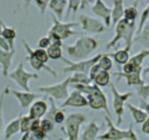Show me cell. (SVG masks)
<instances>
[{"mask_svg": "<svg viewBox=\"0 0 149 140\" xmlns=\"http://www.w3.org/2000/svg\"><path fill=\"white\" fill-rule=\"evenodd\" d=\"M71 86L76 88L81 92L86 93V98L88 102V106L94 110H104L107 116L111 119L112 115L107 105V97L97 84L92 85L72 84Z\"/></svg>", "mask_w": 149, "mask_h": 140, "instance_id": "cell-1", "label": "cell"}, {"mask_svg": "<svg viewBox=\"0 0 149 140\" xmlns=\"http://www.w3.org/2000/svg\"><path fill=\"white\" fill-rule=\"evenodd\" d=\"M97 46L98 42L94 38L84 37L77 40L73 45L66 46V51L74 59L83 60L87 58Z\"/></svg>", "mask_w": 149, "mask_h": 140, "instance_id": "cell-2", "label": "cell"}, {"mask_svg": "<svg viewBox=\"0 0 149 140\" xmlns=\"http://www.w3.org/2000/svg\"><path fill=\"white\" fill-rule=\"evenodd\" d=\"M135 29V21H129L125 18L120 20L116 27V36L106 45V49L116 48V43L121 39L125 40L126 48L131 49L133 42V34Z\"/></svg>", "mask_w": 149, "mask_h": 140, "instance_id": "cell-3", "label": "cell"}, {"mask_svg": "<svg viewBox=\"0 0 149 140\" xmlns=\"http://www.w3.org/2000/svg\"><path fill=\"white\" fill-rule=\"evenodd\" d=\"M106 122L108 125V131L102 135L98 136L97 139L100 140H121L130 139L138 140L137 135L133 130V123L130 124L128 130H121L116 128L112 123L111 119L108 116H105Z\"/></svg>", "mask_w": 149, "mask_h": 140, "instance_id": "cell-4", "label": "cell"}, {"mask_svg": "<svg viewBox=\"0 0 149 140\" xmlns=\"http://www.w3.org/2000/svg\"><path fill=\"white\" fill-rule=\"evenodd\" d=\"M103 56L102 53H100L98 55H95L94 58H90L87 61H79V62H72L70 60L67 59L66 58L61 57L60 59L64 61L67 64H68V67H64L62 69V71L64 72H73L74 73H82L87 75L90 72L91 69L94 67L97 63L100 61Z\"/></svg>", "mask_w": 149, "mask_h": 140, "instance_id": "cell-5", "label": "cell"}, {"mask_svg": "<svg viewBox=\"0 0 149 140\" xmlns=\"http://www.w3.org/2000/svg\"><path fill=\"white\" fill-rule=\"evenodd\" d=\"M87 120L86 115L81 113L71 114L67 118L65 128L63 127V131L67 136L65 140H78L81 125Z\"/></svg>", "mask_w": 149, "mask_h": 140, "instance_id": "cell-6", "label": "cell"}, {"mask_svg": "<svg viewBox=\"0 0 149 140\" xmlns=\"http://www.w3.org/2000/svg\"><path fill=\"white\" fill-rule=\"evenodd\" d=\"M53 20H54V25L49 30L48 34H54L60 38L61 40L67 39L72 35L81 34L78 31L72 30V28L74 27L78 26V23H62L57 19L55 15H53Z\"/></svg>", "mask_w": 149, "mask_h": 140, "instance_id": "cell-7", "label": "cell"}, {"mask_svg": "<svg viewBox=\"0 0 149 140\" xmlns=\"http://www.w3.org/2000/svg\"><path fill=\"white\" fill-rule=\"evenodd\" d=\"M70 83H72V77H69L64 80L61 83L56 84V85H49V86L40 87L37 89V91L42 93H46L50 94L52 97L56 99L62 100L67 99L68 98V85Z\"/></svg>", "mask_w": 149, "mask_h": 140, "instance_id": "cell-8", "label": "cell"}, {"mask_svg": "<svg viewBox=\"0 0 149 140\" xmlns=\"http://www.w3.org/2000/svg\"><path fill=\"white\" fill-rule=\"evenodd\" d=\"M12 79H13L26 92H29L30 88L29 87V81L31 79H39V75L35 73H29L26 72L24 68V64L21 63L18 67L10 75Z\"/></svg>", "mask_w": 149, "mask_h": 140, "instance_id": "cell-9", "label": "cell"}, {"mask_svg": "<svg viewBox=\"0 0 149 140\" xmlns=\"http://www.w3.org/2000/svg\"><path fill=\"white\" fill-rule=\"evenodd\" d=\"M112 93L113 94V107L116 113L118 120H117V125H119L122 123V115L124 112V104L126 101H127L130 97L132 96V93H125V94H120L116 89L115 86L113 83H110Z\"/></svg>", "mask_w": 149, "mask_h": 140, "instance_id": "cell-10", "label": "cell"}, {"mask_svg": "<svg viewBox=\"0 0 149 140\" xmlns=\"http://www.w3.org/2000/svg\"><path fill=\"white\" fill-rule=\"evenodd\" d=\"M79 21L82 25L83 29L90 33L100 34L107 31L102 23L94 18L88 16V15H81L79 17Z\"/></svg>", "mask_w": 149, "mask_h": 140, "instance_id": "cell-11", "label": "cell"}, {"mask_svg": "<svg viewBox=\"0 0 149 140\" xmlns=\"http://www.w3.org/2000/svg\"><path fill=\"white\" fill-rule=\"evenodd\" d=\"M148 55H149V50H143L138 54L132 57L130 59H129L128 62L124 64L123 68L124 73L130 74L139 69L141 67V64L143 60Z\"/></svg>", "mask_w": 149, "mask_h": 140, "instance_id": "cell-12", "label": "cell"}, {"mask_svg": "<svg viewBox=\"0 0 149 140\" xmlns=\"http://www.w3.org/2000/svg\"><path fill=\"white\" fill-rule=\"evenodd\" d=\"M23 44H24V47H25L26 50V52L28 53L29 56L26 58V59L28 60L29 61L30 64L32 67L33 69L36 70H40L41 69H44L45 70H46L47 72H49L52 76H54V78H57V74L56 72L52 68L49 67L48 66L45 65V64H42L40 61H39L37 58H35L34 55V51L30 48V46L29 45V44L26 42L25 40H22Z\"/></svg>", "mask_w": 149, "mask_h": 140, "instance_id": "cell-13", "label": "cell"}, {"mask_svg": "<svg viewBox=\"0 0 149 140\" xmlns=\"http://www.w3.org/2000/svg\"><path fill=\"white\" fill-rule=\"evenodd\" d=\"M88 106V102L87 98L82 95L81 91H74L72 92L65 100L64 103L60 105L59 108L65 107H83Z\"/></svg>", "mask_w": 149, "mask_h": 140, "instance_id": "cell-14", "label": "cell"}, {"mask_svg": "<svg viewBox=\"0 0 149 140\" xmlns=\"http://www.w3.org/2000/svg\"><path fill=\"white\" fill-rule=\"evenodd\" d=\"M91 10L98 16L102 17L104 19L105 25L109 27L111 24L112 10L102 1H96L94 5L91 8Z\"/></svg>", "mask_w": 149, "mask_h": 140, "instance_id": "cell-15", "label": "cell"}, {"mask_svg": "<svg viewBox=\"0 0 149 140\" xmlns=\"http://www.w3.org/2000/svg\"><path fill=\"white\" fill-rule=\"evenodd\" d=\"M142 67L137 71L132 73L127 74L124 72H114L113 75L118 76V80L121 78H125L127 80V85H144V82L141 78V72H142Z\"/></svg>", "mask_w": 149, "mask_h": 140, "instance_id": "cell-16", "label": "cell"}, {"mask_svg": "<svg viewBox=\"0 0 149 140\" xmlns=\"http://www.w3.org/2000/svg\"><path fill=\"white\" fill-rule=\"evenodd\" d=\"M48 110V104L45 101L42 100L37 101L32 104L29 110V114L28 116L31 120L40 119L42 116L45 114L46 111Z\"/></svg>", "mask_w": 149, "mask_h": 140, "instance_id": "cell-17", "label": "cell"}, {"mask_svg": "<svg viewBox=\"0 0 149 140\" xmlns=\"http://www.w3.org/2000/svg\"><path fill=\"white\" fill-rule=\"evenodd\" d=\"M14 96L18 98L21 104V107L22 108H26L29 106V104L34 101L35 98L40 96V95L36 94H32L29 92H21L18 91H11Z\"/></svg>", "mask_w": 149, "mask_h": 140, "instance_id": "cell-18", "label": "cell"}, {"mask_svg": "<svg viewBox=\"0 0 149 140\" xmlns=\"http://www.w3.org/2000/svg\"><path fill=\"white\" fill-rule=\"evenodd\" d=\"M104 127V124L98 126L95 121L90 123L84 131L82 135V140H97L98 133Z\"/></svg>", "mask_w": 149, "mask_h": 140, "instance_id": "cell-19", "label": "cell"}, {"mask_svg": "<svg viewBox=\"0 0 149 140\" xmlns=\"http://www.w3.org/2000/svg\"><path fill=\"white\" fill-rule=\"evenodd\" d=\"M14 55H15V51L7 52V51L0 50V64L2 65L3 75L5 77L8 76V70L11 66V62H12L13 57Z\"/></svg>", "mask_w": 149, "mask_h": 140, "instance_id": "cell-20", "label": "cell"}, {"mask_svg": "<svg viewBox=\"0 0 149 140\" xmlns=\"http://www.w3.org/2000/svg\"><path fill=\"white\" fill-rule=\"evenodd\" d=\"M68 3V2L64 1V0H52L50 1L48 6L49 8L56 14L58 16V19L61 21L62 18V15L64 13V8L66 5Z\"/></svg>", "mask_w": 149, "mask_h": 140, "instance_id": "cell-21", "label": "cell"}, {"mask_svg": "<svg viewBox=\"0 0 149 140\" xmlns=\"http://www.w3.org/2000/svg\"><path fill=\"white\" fill-rule=\"evenodd\" d=\"M113 9L112 10L111 18L113 20V23L114 25L117 24V23L121 19L124 15V2L123 1H114Z\"/></svg>", "mask_w": 149, "mask_h": 140, "instance_id": "cell-22", "label": "cell"}, {"mask_svg": "<svg viewBox=\"0 0 149 140\" xmlns=\"http://www.w3.org/2000/svg\"><path fill=\"white\" fill-rule=\"evenodd\" d=\"M2 36L4 37V39L8 42L11 51H15L14 49V40L16 37V32L13 28H10V27L5 26L3 24V30H2Z\"/></svg>", "mask_w": 149, "mask_h": 140, "instance_id": "cell-23", "label": "cell"}, {"mask_svg": "<svg viewBox=\"0 0 149 140\" xmlns=\"http://www.w3.org/2000/svg\"><path fill=\"white\" fill-rule=\"evenodd\" d=\"M129 52H130V49L128 48H124V50H121V51H117L116 53L113 54H107L108 56H111L115 59L117 64H125L128 62L129 58Z\"/></svg>", "mask_w": 149, "mask_h": 140, "instance_id": "cell-24", "label": "cell"}, {"mask_svg": "<svg viewBox=\"0 0 149 140\" xmlns=\"http://www.w3.org/2000/svg\"><path fill=\"white\" fill-rule=\"evenodd\" d=\"M127 107H128L130 112L132 114L133 117L134 118V121H135L137 123H141L145 122V121H146L148 117L147 112H143V110L135 107H134L130 104H127Z\"/></svg>", "mask_w": 149, "mask_h": 140, "instance_id": "cell-25", "label": "cell"}, {"mask_svg": "<svg viewBox=\"0 0 149 140\" xmlns=\"http://www.w3.org/2000/svg\"><path fill=\"white\" fill-rule=\"evenodd\" d=\"M20 125H21V117L13 120L9 125L7 126L5 130V139H8L13 135L18 132L20 130Z\"/></svg>", "mask_w": 149, "mask_h": 140, "instance_id": "cell-26", "label": "cell"}, {"mask_svg": "<svg viewBox=\"0 0 149 140\" xmlns=\"http://www.w3.org/2000/svg\"><path fill=\"white\" fill-rule=\"evenodd\" d=\"M134 41L142 44L144 46L149 47V22L146 24L143 31L138 34Z\"/></svg>", "mask_w": 149, "mask_h": 140, "instance_id": "cell-27", "label": "cell"}, {"mask_svg": "<svg viewBox=\"0 0 149 140\" xmlns=\"http://www.w3.org/2000/svg\"><path fill=\"white\" fill-rule=\"evenodd\" d=\"M110 74L108 73V72L101 70L94 78V81L96 82V84L100 86H106L110 82Z\"/></svg>", "mask_w": 149, "mask_h": 140, "instance_id": "cell-28", "label": "cell"}, {"mask_svg": "<svg viewBox=\"0 0 149 140\" xmlns=\"http://www.w3.org/2000/svg\"><path fill=\"white\" fill-rule=\"evenodd\" d=\"M47 53H48L49 58H52V59H58L62 57L61 47L56 45H50L47 49Z\"/></svg>", "mask_w": 149, "mask_h": 140, "instance_id": "cell-29", "label": "cell"}, {"mask_svg": "<svg viewBox=\"0 0 149 140\" xmlns=\"http://www.w3.org/2000/svg\"><path fill=\"white\" fill-rule=\"evenodd\" d=\"M33 120H31L28 115H24L21 117V125H20V130L22 134H26L27 132H30V126L32 123Z\"/></svg>", "mask_w": 149, "mask_h": 140, "instance_id": "cell-30", "label": "cell"}, {"mask_svg": "<svg viewBox=\"0 0 149 140\" xmlns=\"http://www.w3.org/2000/svg\"><path fill=\"white\" fill-rule=\"evenodd\" d=\"M124 18L129 21H135L136 18L137 16V6L134 5L130 8H127L124 12Z\"/></svg>", "mask_w": 149, "mask_h": 140, "instance_id": "cell-31", "label": "cell"}, {"mask_svg": "<svg viewBox=\"0 0 149 140\" xmlns=\"http://www.w3.org/2000/svg\"><path fill=\"white\" fill-rule=\"evenodd\" d=\"M141 107L146 110V112L148 114L147 118L145 121V122L143 123V126H142V131L144 134L149 136V104L145 101H141Z\"/></svg>", "mask_w": 149, "mask_h": 140, "instance_id": "cell-32", "label": "cell"}, {"mask_svg": "<svg viewBox=\"0 0 149 140\" xmlns=\"http://www.w3.org/2000/svg\"><path fill=\"white\" fill-rule=\"evenodd\" d=\"M98 64L100 66L101 69H102L104 71L108 72L109 70L112 68L113 62H112V60L109 58L107 54H103V56L102 57L101 59L99 61Z\"/></svg>", "mask_w": 149, "mask_h": 140, "instance_id": "cell-33", "label": "cell"}, {"mask_svg": "<svg viewBox=\"0 0 149 140\" xmlns=\"http://www.w3.org/2000/svg\"><path fill=\"white\" fill-rule=\"evenodd\" d=\"M34 55L35 58L42 64H45L46 62H48V59H49V56L47 53V51H45L44 49H41V48H38V49L34 51Z\"/></svg>", "mask_w": 149, "mask_h": 140, "instance_id": "cell-34", "label": "cell"}, {"mask_svg": "<svg viewBox=\"0 0 149 140\" xmlns=\"http://www.w3.org/2000/svg\"><path fill=\"white\" fill-rule=\"evenodd\" d=\"M69 4V8L68 10H67V15H66L65 20H67L68 18V15H70V11L72 10L73 13L75 15V13L78 11V8H79L80 5H81V1H69L68 2Z\"/></svg>", "mask_w": 149, "mask_h": 140, "instance_id": "cell-35", "label": "cell"}, {"mask_svg": "<svg viewBox=\"0 0 149 140\" xmlns=\"http://www.w3.org/2000/svg\"><path fill=\"white\" fill-rule=\"evenodd\" d=\"M46 132L43 131L42 128H39L32 134H30L29 139V140H44L46 137Z\"/></svg>", "mask_w": 149, "mask_h": 140, "instance_id": "cell-36", "label": "cell"}, {"mask_svg": "<svg viewBox=\"0 0 149 140\" xmlns=\"http://www.w3.org/2000/svg\"><path fill=\"white\" fill-rule=\"evenodd\" d=\"M136 90H137V94L144 99H146L149 96V85H140L136 88Z\"/></svg>", "mask_w": 149, "mask_h": 140, "instance_id": "cell-37", "label": "cell"}, {"mask_svg": "<svg viewBox=\"0 0 149 140\" xmlns=\"http://www.w3.org/2000/svg\"><path fill=\"white\" fill-rule=\"evenodd\" d=\"M148 16H149V5L148 6V8H146V9H145L144 10H143V14H142V15H141V19H140V26H139V28L137 31V35H138V34H140V32L142 31V30H143V26H144L145 22H146V19H147V18Z\"/></svg>", "mask_w": 149, "mask_h": 140, "instance_id": "cell-38", "label": "cell"}, {"mask_svg": "<svg viewBox=\"0 0 149 140\" xmlns=\"http://www.w3.org/2000/svg\"><path fill=\"white\" fill-rule=\"evenodd\" d=\"M40 128L43 130L45 132H48L53 130L54 128V123L48 119H44L40 122Z\"/></svg>", "mask_w": 149, "mask_h": 140, "instance_id": "cell-39", "label": "cell"}, {"mask_svg": "<svg viewBox=\"0 0 149 140\" xmlns=\"http://www.w3.org/2000/svg\"><path fill=\"white\" fill-rule=\"evenodd\" d=\"M65 119V115H64V112H63L61 110H58L56 112L55 115L54 117V122H55L56 123L60 124L61 123H63V121Z\"/></svg>", "mask_w": 149, "mask_h": 140, "instance_id": "cell-40", "label": "cell"}, {"mask_svg": "<svg viewBox=\"0 0 149 140\" xmlns=\"http://www.w3.org/2000/svg\"><path fill=\"white\" fill-rule=\"evenodd\" d=\"M101 67H100V66L98 64H95V65L94 66V67H92V68L91 69V70H90V72H89V78L90 79H91V80H94V78H96V76H97V75H98L99 72L101 71Z\"/></svg>", "mask_w": 149, "mask_h": 140, "instance_id": "cell-41", "label": "cell"}, {"mask_svg": "<svg viewBox=\"0 0 149 140\" xmlns=\"http://www.w3.org/2000/svg\"><path fill=\"white\" fill-rule=\"evenodd\" d=\"M49 2L50 1H39V0L34 1V3L38 6V8L40 10V12L42 15L45 13V11L46 10L47 7L48 6Z\"/></svg>", "mask_w": 149, "mask_h": 140, "instance_id": "cell-42", "label": "cell"}, {"mask_svg": "<svg viewBox=\"0 0 149 140\" xmlns=\"http://www.w3.org/2000/svg\"><path fill=\"white\" fill-rule=\"evenodd\" d=\"M51 45V40L48 38V37H42V39H40L38 42V46L41 49H44V48H48V47Z\"/></svg>", "mask_w": 149, "mask_h": 140, "instance_id": "cell-43", "label": "cell"}, {"mask_svg": "<svg viewBox=\"0 0 149 140\" xmlns=\"http://www.w3.org/2000/svg\"><path fill=\"white\" fill-rule=\"evenodd\" d=\"M40 122L41 121H40V119L34 120L30 126V132H34L39 128H40Z\"/></svg>", "mask_w": 149, "mask_h": 140, "instance_id": "cell-44", "label": "cell"}, {"mask_svg": "<svg viewBox=\"0 0 149 140\" xmlns=\"http://www.w3.org/2000/svg\"><path fill=\"white\" fill-rule=\"evenodd\" d=\"M0 46H1V48L5 51H7V52L11 51L9 44H8V42L4 38L0 37Z\"/></svg>", "mask_w": 149, "mask_h": 140, "instance_id": "cell-45", "label": "cell"}, {"mask_svg": "<svg viewBox=\"0 0 149 140\" xmlns=\"http://www.w3.org/2000/svg\"><path fill=\"white\" fill-rule=\"evenodd\" d=\"M3 96H4V94H2V96H1V100H0V135H1V131H2V123H3V120H2V113Z\"/></svg>", "mask_w": 149, "mask_h": 140, "instance_id": "cell-46", "label": "cell"}, {"mask_svg": "<svg viewBox=\"0 0 149 140\" xmlns=\"http://www.w3.org/2000/svg\"><path fill=\"white\" fill-rule=\"evenodd\" d=\"M3 26V23H2V21H0V36L2 34V26Z\"/></svg>", "mask_w": 149, "mask_h": 140, "instance_id": "cell-47", "label": "cell"}, {"mask_svg": "<svg viewBox=\"0 0 149 140\" xmlns=\"http://www.w3.org/2000/svg\"><path fill=\"white\" fill-rule=\"evenodd\" d=\"M144 73L145 74H147V73H149V67H148V68H146V69L144 70Z\"/></svg>", "mask_w": 149, "mask_h": 140, "instance_id": "cell-48", "label": "cell"}, {"mask_svg": "<svg viewBox=\"0 0 149 140\" xmlns=\"http://www.w3.org/2000/svg\"><path fill=\"white\" fill-rule=\"evenodd\" d=\"M148 102H149V98H148Z\"/></svg>", "mask_w": 149, "mask_h": 140, "instance_id": "cell-49", "label": "cell"}]
</instances>
